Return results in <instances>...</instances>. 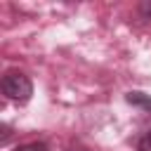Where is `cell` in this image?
Listing matches in <instances>:
<instances>
[{"label":"cell","instance_id":"cell-6","mask_svg":"<svg viewBox=\"0 0 151 151\" xmlns=\"http://www.w3.org/2000/svg\"><path fill=\"white\" fill-rule=\"evenodd\" d=\"M68 151H87V149H68Z\"/></svg>","mask_w":151,"mask_h":151},{"label":"cell","instance_id":"cell-3","mask_svg":"<svg viewBox=\"0 0 151 151\" xmlns=\"http://www.w3.org/2000/svg\"><path fill=\"white\" fill-rule=\"evenodd\" d=\"M137 151H151V130L142 132V137L137 139Z\"/></svg>","mask_w":151,"mask_h":151},{"label":"cell","instance_id":"cell-5","mask_svg":"<svg viewBox=\"0 0 151 151\" xmlns=\"http://www.w3.org/2000/svg\"><path fill=\"white\" fill-rule=\"evenodd\" d=\"M139 12H142V17H144V19H149V21H151V2H142V5H139Z\"/></svg>","mask_w":151,"mask_h":151},{"label":"cell","instance_id":"cell-4","mask_svg":"<svg viewBox=\"0 0 151 151\" xmlns=\"http://www.w3.org/2000/svg\"><path fill=\"white\" fill-rule=\"evenodd\" d=\"M14 151H47V146H45L42 142H31V144H21V146H17Z\"/></svg>","mask_w":151,"mask_h":151},{"label":"cell","instance_id":"cell-2","mask_svg":"<svg viewBox=\"0 0 151 151\" xmlns=\"http://www.w3.org/2000/svg\"><path fill=\"white\" fill-rule=\"evenodd\" d=\"M125 101L132 104V106H139V109H144V111H151V94H146V92L132 90V92L125 94Z\"/></svg>","mask_w":151,"mask_h":151},{"label":"cell","instance_id":"cell-1","mask_svg":"<svg viewBox=\"0 0 151 151\" xmlns=\"http://www.w3.org/2000/svg\"><path fill=\"white\" fill-rule=\"evenodd\" d=\"M0 87H2V94L12 101H28L31 94H33V83L21 71H7L2 76Z\"/></svg>","mask_w":151,"mask_h":151}]
</instances>
